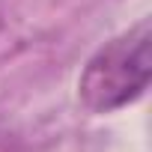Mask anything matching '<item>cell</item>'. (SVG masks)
Returning <instances> with one entry per match:
<instances>
[{
	"mask_svg": "<svg viewBox=\"0 0 152 152\" xmlns=\"http://www.w3.org/2000/svg\"><path fill=\"white\" fill-rule=\"evenodd\" d=\"M152 78V24L143 18L104 42L78 78V99L93 113H113L137 102Z\"/></svg>",
	"mask_w": 152,
	"mask_h": 152,
	"instance_id": "obj_1",
	"label": "cell"
},
{
	"mask_svg": "<svg viewBox=\"0 0 152 152\" xmlns=\"http://www.w3.org/2000/svg\"><path fill=\"white\" fill-rule=\"evenodd\" d=\"M0 152H24V146H21V140L15 134L0 131Z\"/></svg>",
	"mask_w": 152,
	"mask_h": 152,
	"instance_id": "obj_2",
	"label": "cell"
}]
</instances>
